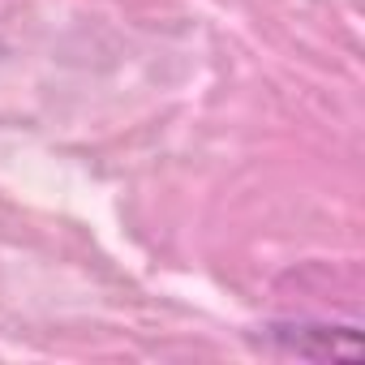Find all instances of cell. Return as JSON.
I'll return each mask as SVG.
<instances>
[{"label": "cell", "mask_w": 365, "mask_h": 365, "mask_svg": "<svg viewBox=\"0 0 365 365\" xmlns=\"http://www.w3.org/2000/svg\"><path fill=\"white\" fill-rule=\"evenodd\" d=\"M258 344L279 356H305V361L361 356L356 327H339V322H267Z\"/></svg>", "instance_id": "6da1fadb"}]
</instances>
